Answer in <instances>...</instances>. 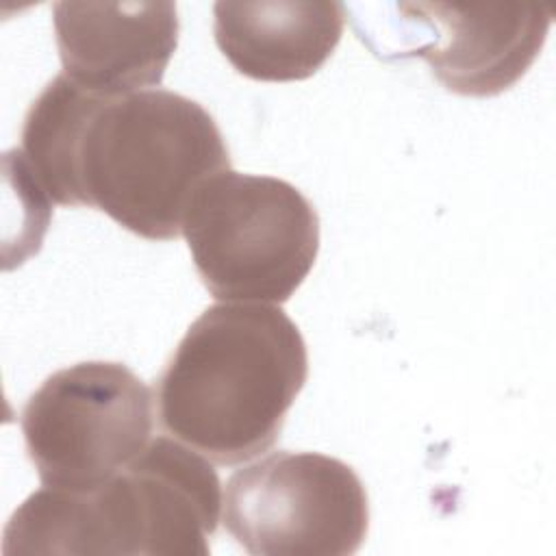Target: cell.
I'll return each mask as SVG.
<instances>
[{
    "mask_svg": "<svg viewBox=\"0 0 556 556\" xmlns=\"http://www.w3.org/2000/svg\"><path fill=\"white\" fill-rule=\"evenodd\" d=\"M395 15L352 17L380 59L419 56L452 93L489 98L510 89L539 56L552 24L545 4L400 2Z\"/></svg>",
    "mask_w": 556,
    "mask_h": 556,
    "instance_id": "52a82bcc",
    "label": "cell"
},
{
    "mask_svg": "<svg viewBox=\"0 0 556 556\" xmlns=\"http://www.w3.org/2000/svg\"><path fill=\"white\" fill-rule=\"evenodd\" d=\"M345 4L304 0L215 2L213 37L228 63L252 80L311 78L332 56Z\"/></svg>",
    "mask_w": 556,
    "mask_h": 556,
    "instance_id": "9c48e42d",
    "label": "cell"
},
{
    "mask_svg": "<svg viewBox=\"0 0 556 556\" xmlns=\"http://www.w3.org/2000/svg\"><path fill=\"white\" fill-rule=\"evenodd\" d=\"M52 24L63 74L106 98L159 87L180 33L174 2H56Z\"/></svg>",
    "mask_w": 556,
    "mask_h": 556,
    "instance_id": "ba28073f",
    "label": "cell"
},
{
    "mask_svg": "<svg viewBox=\"0 0 556 556\" xmlns=\"http://www.w3.org/2000/svg\"><path fill=\"white\" fill-rule=\"evenodd\" d=\"M222 521L252 556H350L369 530L356 471L317 452H271L237 469L222 493Z\"/></svg>",
    "mask_w": 556,
    "mask_h": 556,
    "instance_id": "8992f818",
    "label": "cell"
},
{
    "mask_svg": "<svg viewBox=\"0 0 556 556\" xmlns=\"http://www.w3.org/2000/svg\"><path fill=\"white\" fill-rule=\"evenodd\" d=\"M182 235L202 285L224 302H287L319 252V217L298 187L235 169L200 187Z\"/></svg>",
    "mask_w": 556,
    "mask_h": 556,
    "instance_id": "277c9868",
    "label": "cell"
},
{
    "mask_svg": "<svg viewBox=\"0 0 556 556\" xmlns=\"http://www.w3.org/2000/svg\"><path fill=\"white\" fill-rule=\"evenodd\" d=\"M20 426L46 486L93 489L152 441L154 400L124 363L83 361L48 376L26 400Z\"/></svg>",
    "mask_w": 556,
    "mask_h": 556,
    "instance_id": "5b68a950",
    "label": "cell"
},
{
    "mask_svg": "<svg viewBox=\"0 0 556 556\" xmlns=\"http://www.w3.org/2000/svg\"><path fill=\"white\" fill-rule=\"evenodd\" d=\"M219 508L213 463L174 437H156L93 489L30 493L4 528L2 554L206 556Z\"/></svg>",
    "mask_w": 556,
    "mask_h": 556,
    "instance_id": "3957f363",
    "label": "cell"
},
{
    "mask_svg": "<svg viewBox=\"0 0 556 556\" xmlns=\"http://www.w3.org/2000/svg\"><path fill=\"white\" fill-rule=\"evenodd\" d=\"M22 163L61 206H91L128 232L169 241L200 187L230 169L213 115L195 100L146 89L106 98L65 74L33 100Z\"/></svg>",
    "mask_w": 556,
    "mask_h": 556,
    "instance_id": "6da1fadb",
    "label": "cell"
},
{
    "mask_svg": "<svg viewBox=\"0 0 556 556\" xmlns=\"http://www.w3.org/2000/svg\"><path fill=\"white\" fill-rule=\"evenodd\" d=\"M306 376V343L280 306L213 304L156 380L159 421L215 465L248 463L276 443Z\"/></svg>",
    "mask_w": 556,
    "mask_h": 556,
    "instance_id": "7a4b0ae2",
    "label": "cell"
}]
</instances>
